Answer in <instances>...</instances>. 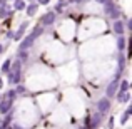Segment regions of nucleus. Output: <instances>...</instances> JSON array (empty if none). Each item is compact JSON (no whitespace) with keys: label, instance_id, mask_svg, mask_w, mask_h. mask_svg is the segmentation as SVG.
I'll return each instance as SVG.
<instances>
[{"label":"nucleus","instance_id":"nucleus-1","mask_svg":"<svg viewBox=\"0 0 132 129\" xmlns=\"http://www.w3.org/2000/svg\"><path fill=\"white\" fill-rule=\"evenodd\" d=\"M42 32H44V29H42V27H39V25H37L35 29H34V32H30L29 35H27L25 39L22 40V44H20V49H22V50H27L29 47H32V45H34V42H35V40L39 39L40 35H42Z\"/></svg>","mask_w":132,"mask_h":129},{"label":"nucleus","instance_id":"nucleus-2","mask_svg":"<svg viewBox=\"0 0 132 129\" xmlns=\"http://www.w3.org/2000/svg\"><path fill=\"white\" fill-rule=\"evenodd\" d=\"M12 65V69H9V82L10 84H19L20 81V75H22V72H20V69H22V64H20V60H15Z\"/></svg>","mask_w":132,"mask_h":129},{"label":"nucleus","instance_id":"nucleus-3","mask_svg":"<svg viewBox=\"0 0 132 129\" xmlns=\"http://www.w3.org/2000/svg\"><path fill=\"white\" fill-rule=\"evenodd\" d=\"M102 5H104V12H105L107 17H110V19H116V20L119 19L120 10H119V7H117L116 3L112 2V0H105Z\"/></svg>","mask_w":132,"mask_h":129},{"label":"nucleus","instance_id":"nucleus-4","mask_svg":"<svg viewBox=\"0 0 132 129\" xmlns=\"http://www.w3.org/2000/svg\"><path fill=\"white\" fill-rule=\"evenodd\" d=\"M97 107H99V112L100 114H104V112H107V111L110 109V102H109V99H100L99 101V104H97Z\"/></svg>","mask_w":132,"mask_h":129},{"label":"nucleus","instance_id":"nucleus-5","mask_svg":"<svg viewBox=\"0 0 132 129\" xmlns=\"http://www.w3.org/2000/svg\"><path fill=\"white\" fill-rule=\"evenodd\" d=\"M55 22V12H47L42 19V25H52Z\"/></svg>","mask_w":132,"mask_h":129},{"label":"nucleus","instance_id":"nucleus-6","mask_svg":"<svg viewBox=\"0 0 132 129\" xmlns=\"http://www.w3.org/2000/svg\"><path fill=\"white\" fill-rule=\"evenodd\" d=\"M114 32H116L117 35H124L126 27H124V22H122V20H116V22H114Z\"/></svg>","mask_w":132,"mask_h":129},{"label":"nucleus","instance_id":"nucleus-7","mask_svg":"<svg viewBox=\"0 0 132 129\" xmlns=\"http://www.w3.org/2000/svg\"><path fill=\"white\" fill-rule=\"evenodd\" d=\"M117 87H119V84H117V79L116 81H112L109 86H107V90H105V94H107V97H112L114 94H116V90H117Z\"/></svg>","mask_w":132,"mask_h":129},{"label":"nucleus","instance_id":"nucleus-8","mask_svg":"<svg viewBox=\"0 0 132 129\" xmlns=\"http://www.w3.org/2000/svg\"><path fill=\"white\" fill-rule=\"evenodd\" d=\"M37 10H39V3H30V5H25V12H27V15H29V17H32Z\"/></svg>","mask_w":132,"mask_h":129},{"label":"nucleus","instance_id":"nucleus-9","mask_svg":"<svg viewBox=\"0 0 132 129\" xmlns=\"http://www.w3.org/2000/svg\"><path fill=\"white\" fill-rule=\"evenodd\" d=\"M27 27H29V22L25 20V22H22V24H20V27H19V32H17V34H13V37H15V39H20V37L23 35V32L27 30Z\"/></svg>","mask_w":132,"mask_h":129},{"label":"nucleus","instance_id":"nucleus-10","mask_svg":"<svg viewBox=\"0 0 132 129\" xmlns=\"http://www.w3.org/2000/svg\"><path fill=\"white\" fill-rule=\"evenodd\" d=\"M129 97H130L129 90H126V92H119V94H117V101H119V102H129Z\"/></svg>","mask_w":132,"mask_h":129},{"label":"nucleus","instance_id":"nucleus-11","mask_svg":"<svg viewBox=\"0 0 132 129\" xmlns=\"http://www.w3.org/2000/svg\"><path fill=\"white\" fill-rule=\"evenodd\" d=\"M126 45H127L126 37H124V35H119V39H117V49H119V50H124V49H126Z\"/></svg>","mask_w":132,"mask_h":129},{"label":"nucleus","instance_id":"nucleus-12","mask_svg":"<svg viewBox=\"0 0 132 129\" xmlns=\"http://www.w3.org/2000/svg\"><path fill=\"white\" fill-rule=\"evenodd\" d=\"M25 5L27 3L23 0H13V9L15 10H25Z\"/></svg>","mask_w":132,"mask_h":129},{"label":"nucleus","instance_id":"nucleus-13","mask_svg":"<svg viewBox=\"0 0 132 129\" xmlns=\"http://www.w3.org/2000/svg\"><path fill=\"white\" fill-rule=\"evenodd\" d=\"M10 64H12V60H10V59H9V60H5V62L2 64V72H3V74H7V72H9Z\"/></svg>","mask_w":132,"mask_h":129},{"label":"nucleus","instance_id":"nucleus-14","mask_svg":"<svg viewBox=\"0 0 132 129\" xmlns=\"http://www.w3.org/2000/svg\"><path fill=\"white\" fill-rule=\"evenodd\" d=\"M126 90H129V82H127V81H122V82H120L119 92H126Z\"/></svg>","mask_w":132,"mask_h":129},{"label":"nucleus","instance_id":"nucleus-15","mask_svg":"<svg viewBox=\"0 0 132 129\" xmlns=\"http://www.w3.org/2000/svg\"><path fill=\"white\" fill-rule=\"evenodd\" d=\"M25 86H19V87H17V90H15V92H19V94H23V92H25Z\"/></svg>","mask_w":132,"mask_h":129},{"label":"nucleus","instance_id":"nucleus-16","mask_svg":"<svg viewBox=\"0 0 132 129\" xmlns=\"http://www.w3.org/2000/svg\"><path fill=\"white\" fill-rule=\"evenodd\" d=\"M39 5H47V3H50V0H35Z\"/></svg>","mask_w":132,"mask_h":129},{"label":"nucleus","instance_id":"nucleus-17","mask_svg":"<svg viewBox=\"0 0 132 129\" xmlns=\"http://www.w3.org/2000/svg\"><path fill=\"white\" fill-rule=\"evenodd\" d=\"M95 2H97V3H99V5H102V3H104V2H105V0H95Z\"/></svg>","mask_w":132,"mask_h":129},{"label":"nucleus","instance_id":"nucleus-18","mask_svg":"<svg viewBox=\"0 0 132 129\" xmlns=\"http://www.w3.org/2000/svg\"><path fill=\"white\" fill-rule=\"evenodd\" d=\"M72 2H74V3H82L84 0H72Z\"/></svg>","mask_w":132,"mask_h":129},{"label":"nucleus","instance_id":"nucleus-19","mask_svg":"<svg viewBox=\"0 0 132 129\" xmlns=\"http://www.w3.org/2000/svg\"><path fill=\"white\" fill-rule=\"evenodd\" d=\"M7 3V0H0V5H5Z\"/></svg>","mask_w":132,"mask_h":129},{"label":"nucleus","instance_id":"nucleus-20","mask_svg":"<svg viewBox=\"0 0 132 129\" xmlns=\"http://www.w3.org/2000/svg\"><path fill=\"white\" fill-rule=\"evenodd\" d=\"M2 50H3V45H2V44H0V54H2Z\"/></svg>","mask_w":132,"mask_h":129},{"label":"nucleus","instance_id":"nucleus-21","mask_svg":"<svg viewBox=\"0 0 132 129\" xmlns=\"http://www.w3.org/2000/svg\"><path fill=\"white\" fill-rule=\"evenodd\" d=\"M0 87H2V79H0Z\"/></svg>","mask_w":132,"mask_h":129},{"label":"nucleus","instance_id":"nucleus-22","mask_svg":"<svg viewBox=\"0 0 132 129\" xmlns=\"http://www.w3.org/2000/svg\"><path fill=\"white\" fill-rule=\"evenodd\" d=\"M0 101H2V96H0Z\"/></svg>","mask_w":132,"mask_h":129}]
</instances>
